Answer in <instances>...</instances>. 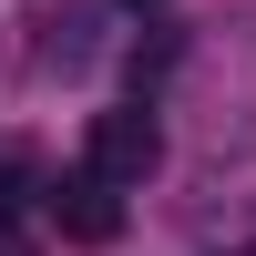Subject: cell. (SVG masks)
<instances>
[{"label":"cell","mask_w":256,"mask_h":256,"mask_svg":"<svg viewBox=\"0 0 256 256\" xmlns=\"http://www.w3.org/2000/svg\"><path fill=\"white\" fill-rule=\"evenodd\" d=\"M134 10H154V0H134Z\"/></svg>","instance_id":"obj_4"},{"label":"cell","mask_w":256,"mask_h":256,"mask_svg":"<svg viewBox=\"0 0 256 256\" xmlns=\"http://www.w3.org/2000/svg\"><path fill=\"white\" fill-rule=\"evenodd\" d=\"M31 195H52V184H41V164H31V154H0V216H20Z\"/></svg>","instance_id":"obj_3"},{"label":"cell","mask_w":256,"mask_h":256,"mask_svg":"<svg viewBox=\"0 0 256 256\" xmlns=\"http://www.w3.org/2000/svg\"><path fill=\"white\" fill-rule=\"evenodd\" d=\"M52 226H62L72 246H113V236H123V184L82 164L72 184H52Z\"/></svg>","instance_id":"obj_2"},{"label":"cell","mask_w":256,"mask_h":256,"mask_svg":"<svg viewBox=\"0 0 256 256\" xmlns=\"http://www.w3.org/2000/svg\"><path fill=\"white\" fill-rule=\"evenodd\" d=\"M82 164H92V174H113L123 195H134V184L164 164V123L144 113V102H123V113H92V123H82Z\"/></svg>","instance_id":"obj_1"}]
</instances>
